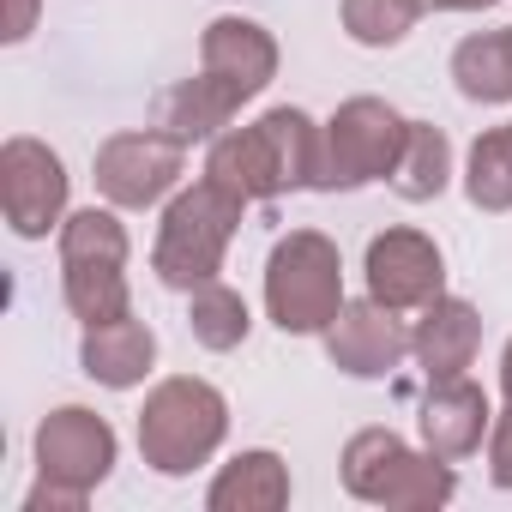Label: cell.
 I'll return each mask as SVG.
<instances>
[{"label": "cell", "instance_id": "cell-1", "mask_svg": "<svg viewBox=\"0 0 512 512\" xmlns=\"http://www.w3.org/2000/svg\"><path fill=\"white\" fill-rule=\"evenodd\" d=\"M320 127L302 109H266L253 127H235L211 145L205 175L235 199H278L290 187H314Z\"/></svg>", "mask_w": 512, "mask_h": 512}, {"label": "cell", "instance_id": "cell-2", "mask_svg": "<svg viewBox=\"0 0 512 512\" xmlns=\"http://www.w3.org/2000/svg\"><path fill=\"white\" fill-rule=\"evenodd\" d=\"M241 205L229 187H217L211 175L193 181L187 193L169 199L163 211V229H157V247H151V272L169 284V290H199L223 272V253H229V235L241 223Z\"/></svg>", "mask_w": 512, "mask_h": 512}, {"label": "cell", "instance_id": "cell-3", "mask_svg": "<svg viewBox=\"0 0 512 512\" xmlns=\"http://www.w3.org/2000/svg\"><path fill=\"white\" fill-rule=\"evenodd\" d=\"M223 434H229V404L217 386H205L193 374L163 380L139 410V452L157 476H187V470L211 464Z\"/></svg>", "mask_w": 512, "mask_h": 512}, {"label": "cell", "instance_id": "cell-4", "mask_svg": "<svg viewBox=\"0 0 512 512\" xmlns=\"http://www.w3.org/2000/svg\"><path fill=\"white\" fill-rule=\"evenodd\" d=\"M266 314L278 332L308 338L344 314V260L320 229H290L266 260Z\"/></svg>", "mask_w": 512, "mask_h": 512}, {"label": "cell", "instance_id": "cell-5", "mask_svg": "<svg viewBox=\"0 0 512 512\" xmlns=\"http://www.w3.org/2000/svg\"><path fill=\"white\" fill-rule=\"evenodd\" d=\"M344 488L368 506H404V512H428L452 500V458L434 452H410L392 428H362L344 446Z\"/></svg>", "mask_w": 512, "mask_h": 512}, {"label": "cell", "instance_id": "cell-6", "mask_svg": "<svg viewBox=\"0 0 512 512\" xmlns=\"http://www.w3.org/2000/svg\"><path fill=\"white\" fill-rule=\"evenodd\" d=\"M404 139H410V121L380 103V97H350L326 127H320V169H314V187L320 193H350V187H368V181H386L404 157Z\"/></svg>", "mask_w": 512, "mask_h": 512}, {"label": "cell", "instance_id": "cell-7", "mask_svg": "<svg viewBox=\"0 0 512 512\" xmlns=\"http://www.w3.org/2000/svg\"><path fill=\"white\" fill-rule=\"evenodd\" d=\"M115 470V428L85 410V404H61L43 416L37 428V476L55 488H73L91 500V488Z\"/></svg>", "mask_w": 512, "mask_h": 512}, {"label": "cell", "instance_id": "cell-8", "mask_svg": "<svg viewBox=\"0 0 512 512\" xmlns=\"http://www.w3.org/2000/svg\"><path fill=\"white\" fill-rule=\"evenodd\" d=\"M181 157H187V145L169 139L163 127L115 133L97 151V193L109 205H121V211H145V205H157L181 181Z\"/></svg>", "mask_w": 512, "mask_h": 512}, {"label": "cell", "instance_id": "cell-9", "mask_svg": "<svg viewBox=\"0 0 512 512\" xmlns=\"http://www.w3.org/2000/svg\"><path fill=\"white\" fill-rule=\"evenodd\" d=\"M0 199H7L13 235L43 241L67 217V163L43 139H7L0 145Z\"/></svg>", "mask_w": 512, "mask_h": 512}, {"label": "cell", "instance_id": "cell-10", "mask_svg": "<svg viewBox=\"0 0 512 512\" xmlns=\"http://www.w3.org/2000/svg\"><path fill=\"white\" fill-rule=\"evenodd\" d=\"M368 296L386 302L392 314L404 308H428L446 284V260H440V247L422 235V229H386L368 241Z\"/></svg>", "mask_w": 512, "mask_h": 512}, {"label": "cell", "instance_id": "cell-11", "mask_svg": "<svg viewBox=\"0 0 512 512\" xmlns=\"http://www.w3.org/2000/svg\"><path fill=\"white\" fill-rule=\"evenodd\" d=\"M326 356H332V368H344L356 380H386L410 356V332L374 296L368 302H344V314L326 326Z\"/></svg>", "mask_w": 512, "mask_h": 512}, {"label": "cell", "instance_id": "cell-12", "mask_svg": "<svg viewBox=\"0 0 512 512\" xmlns=\"http://www.w3.org/2000/svg\"><path fill=\"white\" fill-rule=\"evenodd\" d=\"M199 67L247 103V97H260L278 79V43H272L266 25H253V19H211L205 43H199Z\"/></svg>", "mask_w": 512, "mask_h": 512}, {"label": "cell", "instance_id": "cell-13", "mask_svg": "<svg viewBox=\"0 0 512 512\" xmlns=\"http://www.w3.org/2000/svg\"><path fill=\"white\" fill-rule=\"evenodd\" d=\"M476 344H482V314L458 296H434L410 332V356L422 362L428 380H458L476 362Z\"/></svg>", "mask_w": 512, "mask_h": 512}, {"label": "cell", "instance_id": "cell-14", "mask_svg": "<svg viewBox=\"0 0 512 512\" xmlns=\"http://www.w3.org/2000/svg\"><path fill=\"white\" fill-rule=\"evenodd\" d=\"M416 422H422V446L434 458H470L482 446V434L494 428V410H488V392L458 374V380H434Z\"/></svg>", "mask_w": 512, "mask_h": 512}, {"label": "cell", "instance_id": "cell-15", "mask_svg": "<svg viewBox=\"0 0 512 512\" xmlns=\"http://www.w3.org/2000/svg\"><path fill=\"white\" fill-rule=\"evenodd\" d=\"M151 362H157V338H151L145 320L127 314V320H109V326H85L79 368H85L97 386L127 392V386H139V380L151 374Z\"/></svg>", "mask_w": 512, "mask_h": 512}, {"label": "cell", "instance_id": "cell-16", "mask_svg": "<svg viewBox=\"0 0 512 512\" xmlns=\"http://www.w3.org/2000/svg\"><path fill=\"white\" fill-rule=\"evenodd\" d=\"M211 512H278L290 506V470L278 452H241L217 470L211 494H205Z\"/></svg>", "mask_w": 512, "mask_h": 512}, {"label": "cell", "instance_id": "cell-17", "mask_svg": "<svg viewBox=\"0 0 512 512\" xmlns=\"http://www.w3.org/2000/svg\"><path fill=\"white\" fill-rule=\"evenodd\" d=\"M235 109H241V97H235L229 85H217V79L199 67V79H181V85H169V91L157 97V127H163L169 139L193 145V139H217V127H229Z\"/></svg>", "mask_w": 512, "mask_h": 512}, {"label": "cell", "instance_id": "cell-18", "mask_svg": "<svg viewBox=\"0 0 512 512\" xmlns=\"http://www.w3.org/2000/svg\"><path fill=\"white\" fill-rule=\"evenodd\" d=\"M452 79L470 103H512V25L464 37L452 49Z\"/></svg>", "mask_w": 512, "mask_h": 512}, {"label": "cell", "instance_id": "cell-19", "mask_svg": "<svg viewBox=\"0 0 512 512\" xmlns=\"http://www.w3.org/2000/svg\"><path fill=\"white\" fill-rule=\"evenodd\" d=\"M446 181H452V145H446V133L428 127V121H410L404 157L392 169V193L410 199V205H428V199L446 193Z\"/></svg>", "mask_w": 512, "mask_h": 512}, {"label": "cell", "instance_id": "cell-20", "mask_svg": "<svg viewBox=\"0 0 512 512\" xmlns=\"http://www.w3.org/2000/svg\"><path fill=\"white\" fill-rule=\"evenodd\" d=\"M61 290H67L73 320H85V326L127 320V278L109 260H61Z\"/></svg>", "mask_w": 512, "mask_h": 512}, {"label": "cell", "instance_id": "cell-21", "mask_svg": "<svg viewBox=\"0 0 512 512\" xmlns=\"http://www.w3.org/2000/svg\"><path fill=\"white\" fill-rule=\"evenodd\" d=\"M464 193L476 211H512V127H494L470 145Z\"/></svg>", "mask_w": 512, "mask_h": 512}, {"label": "cell", "instance_id": "cell-22", "mask_svg": "<svg viewBox=\"0 0 512 512\" xmlns=\"http://www.w3.org/2000/svg\"><path fill=\"white\" fill-rule=\"evenodd\" d=\"M187 326H193V338L205 344V350H235V344H247V326H253V314H247V302L229 290V284H199L193 290V308H187Z\"/></svg>", "mask_w": 512, "mask_h": 512}, {"label": "cell", "instance_id": "cell-23", "mask_svg": "<svg viewBox=\"0 0 512 512\" xmlns=\"http://www.w3.org/2000/svg\"><path fill=\"white\" fill-rule=\"evenodd\" d=\"M422 7H428V0H344V31L362 49H392V43L410 37Z\"/></svg>", "mask_w": 512, "mask_h": 512}, {"label": "cell", "instance_id": "cell-24", "mask_svg": "<svg viewBox=\"0 0 512 512\" xmlns=\"http://www.w3.org/2000/svg\"><path fill=\"white\" fill-rule=\"evenodd\" d=\"M61 260H109V266H127V229L109 217V211H73L61 223Z\"/></svg>", "mask_w": 512, "mask_h": 512}, {"label": "cell", "instance_id": "cell-25", "mask_svg": "<svg viewBox=\"0 0 512 512\" xmlns=\"http://www.w3.org/2000/svg\"><path fill=\"white\" fill-rule=\"evenodd\" d=\"M488 476H494V488H512V404L488 428Z\"/></svg>", "mask_w": 512, "mask_h": 512}, {"label": "cell", "instance_id": "cell-26", "mask_svg": "<svg viewBox=\"0 0 512 512\" xmlns=\"http://www.w3.org/2000/svg\"><path fill=\"white\" fill-rule=\"evenodd\" d=\"M55 506H61V512H79V506H85V494L55 488V482H43V476H37V488L25 494V512H55Z\"/></svg>", "mask_w": 512, "mask_h": 512}, {"label": "cell", "instance_id": "cell-27", "mask_svg": "<svg viewBox=\"0 0 512 512\" xmlns=\"http://www.w3.org/2000/svg\"><path fill=\"white\" fill-rule=\"evenodd\" d=\"M37 25V0H7V25H0V37L7 43H25Z\"/></svg>", "mask_w": 512, "mask_h": 512}, {"label": "cell", "instance_id": "cell-28", "mask_svg": "<svg viewBox=\"0 0 512 512\" xmlns=\"http://www.w3.org/2000/svg\"><path fill=\"white\" fill-rule=\"evenodd\" d=\"M440 13H482V7H500V0H428Z\"/></svg>", "mask_w": 512, "mask_h": 512}, {"label": "cell", "instance_id": "cell-29", "mask_svg": "<svg viewBox=\"0 0 512 512\" xmlns=\"http://www.w3.org/2000/svg\"><path fill=\"white\" fill-rule=\"evenodd\" d=\"M500 392H506V404H512V344H506V356H500Z\"/></svg>", "mask_w": 512, "mask_h": 512}]
</instances>
